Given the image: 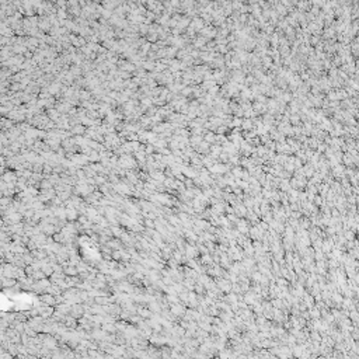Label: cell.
<instances>
[{
  "label": "cell",
  "mask_w": 359,
  "mask_h": 359,
  "mask_svg": "<svg viewBox=\"0 0 359 359\" xmlns=\"http://www.w3.org/2000/svg\"><path fill=\"white\" fill-rule=\"evenodd\" d=\"M103 330L105 332H114V331H116L115 323H105V324H103Z\"/></svg>",
  "instance_id": "6"
},
{
  "label": "cell",
  "mask_w": 359,
  "mask_h": 359,
  "mask_svg": "<svg viewBox=\"0 0 359 359\" xmlns=\"http://www.w3.org/2000/svg\"><path fill=\"white\" fill-rule=\"evenodd\" d=\"M38 310H40V316L44 317V319H49L52 314L55 313V307H53V306H45V304L40 306Z\"/></svg>",
  "instance_id": "2"
},
{
  "label": "cell",
  "mask_w": 359,
  "mask_h": 359,
  "mask_svg": "<svg viewBox=\"0 0 359 359\" xmlns=\"http://www.w3.org/2000/svg\"><path fill=\"white\" fill-rule=\"evenodd\" d=\"M122 254H124V250H115V251H112V260L114 261H121Z\"/></svg>",
  "instance_id": "7"
},
{
  "label": "cell",
  "mask_w": 359,
  "mask_h": 359,
  "mask_svg": "<svg viewBox=\"0 0 359 359\" xmlns=\"http://www.w3.org/2000/svg\"><path fill=\"white\" fill-rule=\"evenodd\" d=\"M86 131H87V128H86L83 124H79V125H76V126H73V128L70 129V132H72L73 136H84Z\"/></svg>",
  "instance_id": "4"
},
{
  "label": "cell",
  "mask_w": 359,
  "mask_h": 359,
  "mask_svg": "<svg viewBox=\"0 0 359 359\" xmlns=\"http://www.w3.org/2000/svg\"><path fill=\"white\" fill-rule=\"evenodd\" d=\"M63 272L66 274V277H77L79 275V271H77V267H73V265H69L63 269Z\"/></svg>",
  "instance_id": "5"
},
{
  "label": "cell",
  "mask_w": 359,
  "mask_h": 359,
  "mask_svg": "<svg viewBox=\"0 0 359 359\" xmlns=\"http://www.w3.org/2000/svg\"><path fill=\"white\" fill-rule=\"evenodd\" d=\"M115 326H116V330H119V331H124V332L126 331V330H128V327H129L125 321H124V323H121V321L115 323Z\"/></svg>",
  "instance_id": "9"
},
{
  "label": "cell",
  "mask_w": 359,
  "mask_h": 359,
  "mask_svg": "<svg viewBox=\"0 0 359 359\" xmlns=\"http://www.w3.org/2000/svg\"><path fill=\"white\" fill-rule=\"evenodd\" d=\"M40 300L42 304L45 306H56V296L51 295V293H44V295L40 296Z\"/></svg>",
  "instance_id": "1"
},
{
  "label": "cell",
  "mask_w": 359,
  "mask_h": 359,
  "mask_svg": "<svg viewBox=\"0 0 359 359\" xmlns=\"http://www.w3.org/2000/svg\"><path fill=\"white\" fill-rule=\"evenodd\" d=\"M185 184H187V187H189V185H192V181H189V178H187L185 180Z\"/></svg>",
  "instance_id": "11"
},
{
  "label": "cell",
  "mask_w": 359,
  "mask_h": 359,
  "mask_svg": "<svg viewBox=\"0 0 359 359\" xmlns=\"http://www.w3.org/2000/svg\"><path fill=\"white\" fill-rule=\"evenodd\" d=\"M170 313H171V314H174L175 317H178V319H180V316H183V314L185 313V309H184L180 303H177V304H171V306H170Z\"/></svg>",
  "instance_id": "3"
},
{
  "label": "cell",
  "mask_w": 359,
  "mask_h": 359,
  "mask_svg": "<svg viewBox=\"0 0 359 359\" xmlns=\"http://www.w3.org/2000/svg\"><path fill=\"white\" fill-rule=\"evenodd\" d=\"M191 91H192L191 88H185V90H184V91H183V95H188V94H189V93H191Z\"/></svg>",
  "instance_id": "10"
},
{
  "label": "cell",
  "mask_w": 359,
  "mask_h": 359,
  "mask_svg": "<svg viewBox=\"0 0 359 359\" xmlns=\"http://www.w3.org/2000/svg\"><path fill=\"white\" fill-rule=\"evenodd\" d=\"M143 226H145L146 229H156V220L145 219V222H143Z\"/></svg>",
  "instance_id": "8"
}]
</instances>
